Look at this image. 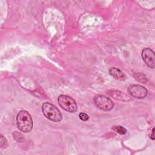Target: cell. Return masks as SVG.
<instances>
[{
	"label": "cell",
	"mask_w": 155,
	"mask_h": 155,
	"mask_svg": "<svg viewBox=\"0 0 155 155\" xmlns=\"http://www.w3.org/2000/svg\"><path fill=\"white\" fill-rule=\"evenodd\" d=\"M18 128L24 133L30 132L33 128V120L30 114L25 111H20L16 116Z\"/></svg>",
	"instance_id": "cell-1"
},
{
	"label": "cell",
	"mask_w": 155,
	"mask_h": 155,
	"mask_svg": "<svg viewBox=\"0 0 155 155\" xmlns=\"http://www.w3.org/2000/svg\"><path fill=\"white\" fill-rule=\"evenodd\" d=\"M42 110L45 117L51 121L59 122L62 120V116L59 110L50 103H44L42 106Z\"/></svg>",
	"instance_id": "cell-2"
},
{
	"label": "cell",
	"mask_w": 155,
	"mask_h": 155,
	"mask_svg": "<svg viewBox=\"0 0 155 155\" xmlns=\"http://www.w3.org/2000/svg\"><path fill=\"white\" fill-rule=\"evenodd\" d=\"M58 101L59 106L65 111L70 113H74L77 111V104L75 101L71 97L61 94L58 97Z\"/></svg>",
	"instance_id": "cell-3"
},
{
	"label": "cell",
	"mask_w": 155,
	"mask_h": 155,
	"mask_svg": "<svg viewBox=\"0 0 155 155\" xmlns=\"http://www.w3.org/2000/svg\"><path fill=\"white\" fill-rule=\"evenodd\" d=\"M94 102L97 108L104 111H110L114 107L113 102L104 95L96 96L94 97Z\"/></svg>",
	"instance_id": "cell-4"
},
{
	"label": "cell",
	"mask_w": 155,
	"mask_h": 155,
	"mask_svg": "<svg viewBox=\"0 0 155 155\" xmlns=\"http://www.w3.org/2000/svg\"><path fill=\"white\" fill-rule=\"evenodd\" d=\"M128 91L134 97L137 99H143L147 95V90L140 85H131L128 88Z\"/></svg>",
	"instance_id": "cell-5"
},
{
	"label": "cell",
	"mask_w": 155,
	"mask_h": 155,
	"mask_svg": "<svg viewBox=\"0 0 155 155\" xmlns=\"http://www.w3.org/2000/svg\"><path fill=\"white\" fill-rule=\"evenodd\" d=\"M142 58L148 67L151 68H154V53L152 49L150 48H143L142 51Z\"/></svg>",
	"instance_id": "cell-6"
},
{
	"label": "cell",
	"mask_w": 155,
	"mask_h": 155,
	"mask_svg": "<svg viewBox=\"0 0 155 155\" xmlns=\"http://www.w3.org/2000/svg\"><path fill=\"white\" fill-rule=\"evenodd\" d=\"M109 73L114 79L119 81H123L127 79V76L125 74V73L120 69L116 67L110 68L109 69Z\"/></svg>",
	"instance_id": "cell-7"
},
{
	"label": "cell",
	"mask_w": 155,
	"mask_h": 155,
	"mask_svg": "<svg viewBox=\"0 0 155 155\" xmlns=\"http://www.w3.org/2000/svg\"><path fill=\"white\" fill-rule=\"evenodd\" d=\"M111 95H112L113 98H114L116 99H119V100H123L122 97H124L125 99H127L128 97V96L127 95H125L124 93H123L120 91H112L111 92Z\"/></svg>",
	"instance_id": "cell-8"
},
{
	"label": "cell",
	"mask_w": 155,
	"mask_h": 155,
	"mask_svg": "<svg viewBox=\"0 0 155 155\" xmlns=\"http://www.w3.org/2000/svg\"><path fill=\"white\" fill-rule=\"evenodd\" d=\"M112 129L118 133L119 134H125L127 133V130L126 128H125L124 127L122 126H120V125H114L112 128Z\"/></svg>",
	"instance_id": "cell-9"
},
{
	"label": "cell",
	"mask_w": 155,
	"mask_h": 155,
	"mask_svg": "<svg viewBox=\"0 0 155 155\" xmlns=\"http://www.w3.org/2000/svg\"><path fill=\"white\" fill-rule=\"evenodd\" d=\"M135 79H136L137 81H139L142 83H146V82L147 81V79L146 78V76L140 73H136L135 75L134 76Z\"/></svg>",
	"instance_id": "cell-10"
},
{
	"label": "cell",
	"mask_w": 155,
	"mask_h": 155,
	"mask_svg": "<svg viewBox=\"0 0 155 155\" xmlns=\"http://www.w3.org/2000/svg\"><path fill=\"white\" fill-rule=\"evenodd\" d=\"M0 143H1V148H6L7 147V142L5 139V138L1 134V139H0Z\"/></svg>",
	"instance_id": "cell-11"
},
{
	"label": "cell",
	"mask_w": 155,
	"mask_h": 155,
	"mask_svg": "<svg viewBox=\"0 0 155 155\" xmlns=\"http://www.w3.org/2000/svg\"><path fill=\"white\" fill-rule=\"evenodd\" d=\"M79 119L82 121H87L89 119V116L85 113H80L79 114Z\"/></svg>",
	"instance_id": "cell-12"
},
{
	"label": "cell",
	"mask_w": 155,
	"mask_h": 155,
	"mask_svg": "<svg viewBox=\"0 0 155 155\" xmlns=\"http://www.w3.org/2000/svg\"><path fill=\"white\" fill-rule=\"evenodd\" d=\"M154 128H153L152 131H151V136H150V138H151L152 140H154Z\"/></svg>",
	"instance_id": "cell-13"
}]
</instances>
